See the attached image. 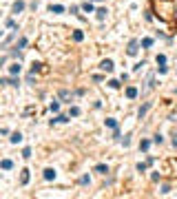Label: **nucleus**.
Instances as JSON below:
<instances>
[{
	"label": "nucleus",
	"instance_id": "f257e3e1",
	"mask_svg": "<svg viewBox=\"0 0 177 199\" xmlns=\"http://www.w3.org/2000/svg\"><path fill=\"white\" fill-rule=\"evenodd\" d=\"M137 51H139V42H137V40H131V42H128V46H126V53H128V55H137Z\"/></svg>",
	"mask_w": 177,
	"mask_h": 199
},
{
	"label": "nucleus",
	"instance_id": "f03ea898",
	"mask_svg": "<svg viewBox=\"0 0 177 199\" xmlns=\"http://www.w3.org/2000/svg\"><path fill=\"white\" fill-rule=\"evenodd\" d=\"M100 69L106 71V73H111V71L115 69V66H113V60H102V62H100Z\"/></svg>",
	"mask_w": 177,
	"mask_h": 199
},
{
	"label": "nucleus",
	"instance_id": "7ed1b4c3",
	"mask_svg": "<svg viewBox=\"0 0 177 199\" xmlns=\"http://www.w3.org/2000/svg\"><path fill=\"white\" fill-rule=\"evenodd\" d=\"M148 109H151V102L142 104V106H139V111H137V117H139V120H144V115L148 113Z\"/></svg>",
	"mask_w": 177,
	"mask_h": 199
},
{
	"label": "nucleus",
	"instance_id": "20e7f679",
	"mask_svg": "<svg viewBox=\"0 0 177 199\" xmlns=\"http://www.w3.org/2000/svg\"><path fill=\"white\" fill-rule=\"evenodd\" d=\"M20 11H24V2L22 0H16L13 2V13H20Z\"/></svg>",
	"mask_w": 177,
	"mask_h": 199
},
{
	"label": "nucleus",
	"instance_id": "39448f33",
	"mask_svg": "<svg viewBox=\"0 0 177 199\" xmlns=\"http://www.w3.org/2000/svg\"><path fill=\"white\" fill-rule=\"evenodd\" d=\"M20 184H22V186H24V184H29V170H27V168L20 170Z\"/></svg>",
	"mask_w": 177,
	"mask_h": 199
},
{
	"label": "nucleus",
	"instance_id": "423d86ee",
	"mask_svg": "<svg viewBox=\"0 0 177 199\" xmlns=\"http://www.w3.org/2000/svg\"><path fill=\"white\" fill-rule=\"evenodd\" d=\"M20 69H22V66H20V62H16V64H11V66H9V73H11V75H18V73H20Z\"/></svg>",
	"mask_w": 177,
	"mask_h": 199
},
{
	"label": "nucleus",
	"instance_id": "0eeeda50",
	"mask_svg": "<svg viewBox=\"0 0 177 199\" xmlns=\"http://www.w3.org/2000/svg\"><path fill=\"white\" fill-rule=\"evenodd\" d=\"M44 179H46V182L55 179V170H53V168H46V170H44Z\"/></svg>",
	"mask_w": 177,
	"mask_h": 199
},
{
	"label": "nucleus",
	"instance_id": "6e6552de",
	"mask_svg": "<svg viewBox=\"0 0 177 199\" xmlns=\"http://www.w3.org/2000/svg\"><path fill=\"white\" fill-rule=\"evenodd\" d=\"M58 95H60L62 100H73V93H71V91H67V89H62V91L58 93Z\"/></svg>",
	"mask_w": 177,
	"mask_h": 199
},
{
	"label": "nucleus",
	"instance_id": "1a4fd4ad",
	"mask_svg": "<svg viewBox=\"0 0 177 199\" xmlns=\"http://www.w3.org/2000/svg\"><path fill=\"white\" fill-rule=\"evenodd\" d=\"M0 166H2V170H11V168H13V162H11V159H2Z\"/></svg>",
	"mask_w": 177,
	"mask_h": 199
},
{
	"label": "nucleus",
	"instance_id": "9d476101",
	"mask_svg": "<svg viewBox=\"0 0 177 199\" xmlns=\"http://www.w3.org/2000/svg\"><path fill=\"white\" fill-rule=\"evenodd\" d=\"M126 98L135 100V98H137V89H135V87H128V89H126Z\"/></svg>",
	"mask_w": 177,
	"mask_h": 199
},
{
	"label": "nucleus",
	"instance_id": "9b49d317",
	"mask_svg": "<svg viewBox=\"0 0 177 199\" xmlns=\"http://www.w3.org/2000/svg\"><path fill=\"white\" fill-rule=\"evenodd\" d=\"M9 139H11V144H20V142H22V133H13Z\"/></svg>",
	"mask_w": 177,
	"mask_h": 199
},
{
	"label": "nucleus",
	"instance_id": "f8f14e48",
	"mask_svg": "<svg viewBox=\"0 0 177 199\" xmlns=\"http://www.w3.org/2000/svg\"><path fill=\"white\" fill-rule=\"evenodd\" d=\"M95 173L106 175V173H109V166H106V164H98V166H95Z\"/></svg>",
	"mask_w": 177,
	"mask_h": 199
},
{
	"label": "nucleus",
	"instance_id": "ddd939ff",
	"mask_svg": "<svg viewBox=\"0 0 177 199\" xmlns=\"http://www.w3.org/2000/svg\"><path fill=\"white\" fill-rule=\"evenodd\" d=\"M148 148H151V142H148V139H142V142H139V150H148Z\"/></svg>",
	"mask_w": 177,
	"mask_h": 199
},
{
	"label": "nucleus",
	"instance_id": "4468645a",
	"mask_svg": "<svg viewBox=\"0 0 177 199\" xmlns=\"http://www.w3.org/2000/svg\"><path fill=\"white\" fill-rule=\"evenodd\" d=\"M62 11H64L62 5H51V13H62Z\"/></svg>",
	"mask_w": 177,
	"mask_h": 199
},
{
	"label": "nucleus",
	"instance_id": "2eb2a0df",
	"mask_svg": "<svg viewBox=\"0 0 177 199\" xmlns=\"http://www.w3.org/2000/svg\"><path fill=\"white\" fill-rule=\"evenodd\" d=\"M73 40H76V42H82V40H84V33H82V31H76V33H73Z\"/></svg>",
	"mask_w": 177,
	"mask_h": 199
},
{
	"label": "nucleus",
	"instance_id": "dca6fc26",
	"mask_svg": "<svg viewBox=\"0 0 177 199\" xmlns=\"http://www.w3.org/2000/svg\"><path fill=\"white\" fill-rule=\"evenodd\" d=\"M82 11H87V13H93V5H91V2H84V5H82Z\"/></svg>",
	"mask_w": 177,
	"mask_h": 199
},
{
	"label": "nucleus",
	"instance_id": "f3484780",
	"mask_svg": "<svg viewBox=\"0 0 177 199\" xmlns=\"http://www.w3.org/2000/svg\"><path fill=\"white\" fill-rule=\"evenodd\" d=\"M106 126H109V128H117V122H115L113 117H109V120H106Z\"/></svg>",
	"mask_w": 177,
	"mask_h": 199
},
{
	"label": "nucleus",
	"instance_id": "a211bd4d",
	"mask_svg": "<svg viewBox=\"0 0 177 199\" xmlns=\"http://www.w3.org/2000/svg\"><path fill=\"white\" fill-rule=\"evenodd\" d=\"M142 46H144V49H148V46H153V40H151V38H144V40H142Z\"/></svg>",
	"mask_w": 177,
	"mask_h": 199
},
{
	"label": "nucleus",
	"instance_id": "6ab92c4d",
	"mask_svg": "<svg viewBox=\"0 0 177 199\" xmlns=\"http://www.w3.org/2000/svg\"><path fill=\"white\" fill-rule=\"evenodd\" d=\"M106 9H98V18H100V20H104V18H106Z\"/></svg>",
	"mask_w": 177,
	"mask_h": 199
},
{
	"label": "nucleus",
	"instance_id": "aec40b11",
	"mask_svg": "<svg viewBox=\"0 0 177 199\" xmlns=\"http://www.w3.org/2000/svg\"><path fill=\"white\" fill-rule=\"evenodd\" d=\"M69 115H73V117H78V115H80V109H78V106H71V111H69Z\"/></svg>",
	"mask_w": 177,
	"mask_h": 199
},
{
	"label": "nucleus",
	"instance_id": "412c9836",
	"mask_svg": "<svg viewBox=\"0 0 177 199\" xmlns=\"http://www.w3.org/2000/svg\"><path fill=\"white\" fill-rule=\"evenodd\" d=\"M160 193H162V195H168V193H171V186H168V184H164V186L160 188Z\"/></svg>",
	"mask_w": 177,
	"mask_h": 199
},
{
	"label": "nucleus",
	"instance_id": "4be33fe9",
	"mask_svg": "<svg viewBox=\"0 0 177 199\" xmlns=\"http://www.w3.org/2000/svg\"><path fill=\"white\" fill-rule=\"evenodd\" d=\"M49 109H51L53 113H58V111H60V102H51V106H49Z\"/></svg>",
	"mask_w": 177,
	"mask_h": 199
},
{
	"label": "nucleus",
	"instance_id": "5701e85b",
	"mask_svg": "<svg viewBox=\"0 0 177 199\" xmlns=\"http://www.w3.org/2000/svg\"><path fill=\"white\" fill-rule=\"evenodd\" d=\"M157 64H160V66H162V64H166V55H162V53L157 55Z\"/></svg>",
	"mask_w": 177,
	"mask_h": 199
},
{
	"label": "nucleus",
	"instance_id": "b1692460",
	"mask_svg": "<svg viewBox=\"0 0 177 199\" xmlns=\"http://www.w3.org/2000/svg\"><path fill=\"white\" fill-rule=\"evenodd\" d=\"M51 122H69V117H67V115H58V117L51 120Z\"/></svg>",
	"mask_w": 177,
	"mask_h": 199
},
{
	"label": "nucleus",
	"instance_id": "393cba45",
	"mask_svg": "<svg viewBox=\"0 0 177 199\" xmlns=\"http://www.w3.org/2000/svg\"><path fill=\"white\" fill-rule=\"evenodd\" d=\"M153 142H155V144H162V142H164V137H162V135H160V133H157V135H155V137H153Z\"/></svg>",
	"mask_w": 177,
	"mask_h": 199
},
{
	"label": "nucleus",
	"instance_id": "a878e982",
	"mask_svg": "<svg viewBox=\"0 0 177 199\" xmlns=\"http://www.w3.org/2000/svg\"><path fill=\"white\" fill-rule=\"evenodd\" d=\"M40 66H42V64H38V62H35V64H33V66H31V73H33V75H35V73H38V71H40Z\"/></svg>",
	"mask_w": 177,
	"mask_h": 199
},
{
	"label": "nucleus",
	"instance_id": "bb28decb",
	"mask_svg": "<svg viewBox=\"0 0 177 199\" xmlns=\"http://www.w3.org/2000/svg\"><path fill=\"white\" fill-rule=\"evenodd\" d=\"M22 157L29 159V157H31V148H24V150H22Z\"/></svg>",
	"mask_w": 177,
	"mask_h": 199
},
{
	"label": "nucleus",
	"instance_id": "cd10ccee",
	"mask_svg": "<svg viewBox=\"0 0 177 199\" xmlns=\"http://www.w3.org/2000/svg\"><path fill=\"white\" fill-rule=\"evenodd\" d=\"M109 87H111V89H117V87H120V82H117V80H111V82H109Z\"/></svg>",
	"mask_w": 177,
	"mask_h": 199
},
{
	"label": "nucleus",
	"instance_id": "c85d7f7f",
	"mask_svg": "<svg viewBox=\"0 0 177 199\" xmlns=\"http://www.w3.org/2000/svg\"><path fill=\"white\" fill-rule=\"evenodd\" d=\"M80 184H89V175H82L80 177Z\"/></svg>",
	"mask_w": 177,
	"mask_h": 199
},
{
	"label": "nucleus",
	"instance_id": "c756f323",
	"mask_svg": "<svg viewBox=\"0 0 177 199\" xmlns=\"http://www.w3.org/2000/svg\"><path fill=\"white\" fill-rule=\"evenodd\" d=\"M137 170L139 173H146V164H137Z\"/></svg>",
	"mask_w": 177,
	"mask_h": 199
},
{
	"label": "nucleus",
	"instance_id": "7c9ffc66",
	"mask_svg": "<svg viewBox=\"0 0 177 199\" xmlns=\"http://www.w3.org/2000/svg\"><path fill=\"white\" fill-rule=\"evenodd\" d=\"M18 46H20V49H22V46H27V40H24V38H20V40H18Z\"/></svg>",
	"mask_w": 177,
	"mask_h": 199
},
{
	"label": "nucleus",
	"instance_id": "2f4dec72",
	"mask_svg": "<svg viewBox=\"0 0 177 199\" xmlns=\"http://www.w3.org/2000/svg\"><path fill=\"white\" fill-rule=\"evenodd\" d=\"M93 2H100V0H93Z\"/></svg>",
	"mask_w": 177,
	"mask_h": 199
}]
</instances>
